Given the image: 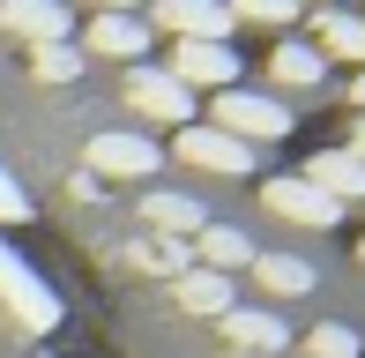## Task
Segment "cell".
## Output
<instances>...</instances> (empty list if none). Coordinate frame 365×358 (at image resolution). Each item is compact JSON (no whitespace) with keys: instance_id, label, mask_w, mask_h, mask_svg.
Masks as SVG:
<instances>
[{"instance_id":"14","label":"cell","mask_w":365,"mask_h":358,"mask_svg":"<svg viewBox=\"0 0 365 358\" xmlns=\"http://www.w3.org/2000/svg\"><path fill=\"white\" fill-rule=\"evenodd\" d=\"M194 262H202V269H217V276H231V269H246V262H254V239H246V232H231V224H202V232H194Z\"/></svg>"},{"instance_id":"27","label":"cell","mask_w":365,"mask_h":358,"mask_svg":"<svg viewBox=\"0 0 365 358\" xmlns=\"http://www.w3.org/2000/svg\"><path fill=\"white\" fill-rule=\"evenodd\" d=\"M358 262H365V239H358Z\"/></svg>"},{"instance_id":"15","label":"cell","mask_w":365,"mask_h":358,"mask_svg":"<svg viewBox=\"0 0 365 358\" xmlns=\"http://www.w3.org/2000/svg\"><path fill=\"white\" fill-rule=\"evenodd\" d=\"M254 284L269 291V299H306L313 291V262H298V254H254Z\"/></svg>"},{"instance_id":"12","label":"cell","mask_w":365,"mask_h":358,"mask_svg":"<svg viewBox=\"0 0 365 358\" xmlns=\"http://www.w3.org/2000/svg\"><path fill=\"white\" fill-rule=\"evenodd\" d=\"M82 45L105 53V60H142V53H149V23H142V15H97Z\"/></svg>"},{"instance_id":"23","label":"cell","mask_w":365,"mask_h":358,"mask_svg":"<svg viewBox=\"0 0 365 358\" xmlns=\"http://www.w3.org/2000/svg\"><path fill=\"white\" fill-rule=\"evenodd\" d=\"M0 224H30V194L15 187L8 172H0Z\"/></svg>"},{"instance_id":"26","label":"cell","mask_w":365,"mask_h":358,"mask_svg":"<svg viewBox=\"0 0 365 358\" xmlns=\"http://www.w3.org/2000/svg\"><path fill=\"white\" fill-rule=\"evenodd\" d=\"M351 105H365V68H358V83H351Z\"/></svg>"},{"instance_id":"11","label":"cell","mask_w":365,"mask_h":358,"mask_svg":"<svg viewBox=\"0 0 365 358\" xmlns=\"http://www.w3.org/2000/svg\"><path fill=\"white\" fill-rule=\"evenodd\" d=\"M172 299H179V314L217 321V314H231V276H217V269H187V276H172Z\"/></svg>"},{"instance_id":"19","label":"cell","mask_w":365,"mask_h":358,"mask_svg":"<svg viewBox=\"0 0 365 358\" xmlns=\"http://www.w3.org/2000/svg\"><path fill=\"white\" fill-rule=\"evenodd\" d=\"M313 30H321V60H358V68H365V23H358V15L321 8V23H313Z\"/></svg>"},{"instance_id":"10","label":"cell","mask_w":365,"mask_h":358,"mask_svg":"<svg viewBox=\"0 0 365 358\" xmlns=\"http://www.w3.org/2000/svg\"><path fill=\"white\" fill-rule=\"evenodd\" d=\"M157 23L179 30V38H231L224 0H157Z\"/></svg>"},{"instance_id":"7","label":"cell","mask_w":365,"mask_h":358,"mask_svg":"<svg viewBox=\"0 0 365 358\" xmlns=\"http://www.w3.org/2000/svg\"><path fill=\"white\" fill-rule=\"evenodd\" d=\"M261 202H269L284 224H336V217H343V202H328V194L313 187V179H298V172L261 179Z\"/></svg>"},{"instance_id":"6","label":"cell","mask_w":365,"mask_h":358,"mask_svg":"<svg viewBox=\"0 0 365 358\" xmlns=\"http://www.w3.org/2000/svg\"><path fill=\"white\" fill-rule=\"evenodd\" d=\"M127 105H135L142 120H179V127H194V90L172 83L164 68H149V60L127 68Z\"/></svg>"},{"instance_id":"3","label":"cell","mask_w":365,"mask_h":358,"mask_svg":"<svg viewBox=\"0 0 365 358\" xmlns=\"http://www.w3.org/2000/svg\"><path fill=\"white\" fill-rule=\"evenodd\" d=\"M157 142L135 135V127H105V135H90V179H157Z\"/></svg>"},{"instance_id":"20","label":"cell","mask_w":365,"mask_h":358,"mask_svg":"<svg viewBox=\"0 0 365 358\" xmlns=\"http://www.w3.org/2000/svg\"><path fill=\"white\" fill-rule=\"evenodd\" d=\"M30 75L38 83H75L82 60H75V45H30Z\"/></svg>"},{"instance_id":"22","label":"cell","mask_w":365,"mask_h":358,"mask_svg":"<svg viewBox=\"0 0 365 358\" xmlns=\"http://www.w3.org/2000/svg\"><path fill=\"white\" fill-rule=\"evenodd\" d=\"M224 15H231V23H276V30H284L298 15V0H231Z\"/></svg>"},{"instance_id":"9","label":"cell","mask_w":365,"mask_h":358,"mask_svg":"<svg viewBox=\"0 0 365 358\" xmlns=\"http://www.w3.org/2000/svg\"><path fill=\"white\" fill-rule=\"evenodd\" d=\"M142 224L157 239H194L209 224V209L194 202V194H172V187H157V194H142Z\"/></svg>"},{"instance_id":"2","label":"cell","mask_w":365,"mask_h":358,"mask_svg":"<svg viewBox=\"0 0 365 358\" xmlns=\"http://www.w3.org/2000/svg\"><path fill=\"white\" fill-rule=\"evenodd\" d=\"M209 127H224V135H239L254 150V142H284L291 135V112L276 97H254V90H217V120Z\"/></svg>"},{"instance_id":"8","label":"cell","mask_w":365,"mask_h":358,"mask_svg":"<svg viewBox=\"0 0 365 358\" xmlns=\"http://www.w3.org/2000/svg\"><path fill=\"white\" fill-rule=\"evenodd\" d=\"M0 23L23 45H68L75 15H68V0H0Z\"/></svg>"},{"instance_id":"17","label":"cell","mask_w":365,"mask_h":358,"mask_svg":"<svg viewBox=\"0 0 365 358\" xmlns=\"http://www.w3.org/2000/svg\"><path fill=\"white\" fill-rule=\"evenodd\" d=\"M127 262H135L142 276H187L194 269V239H127Z\"/></svg>"},{"instance_id":"28","label":"cell","mask_w":365,"mask_h":358,"mask_svg":"<svg viewBox=\"0 0 365 358\" xmlns=\"http://www.w3.org/2000/svg\"><path fill=\"white\" fill-rule=\"evenodd\" d=\"M298 8H306V0H298ZM321 8H328V0H321Z\"/></svg>"},{"instance_id":"24","label":"cell","mask_w":365,"mask_h":358,"mask_svg":"<svg viewBox=\"0 0 365 358\" xmlns=\"http://www.w3.org/2000/svg\"><path fill=\"white\" fill-rule=\"evenodd\" d=\"M351 157L365 165V120H351Z\"/></svg>"},{"instance_id":"21","label":"cell","mask_w":365,"mask_h":358,"mask_svg":"<svg viewBox=\"0 0 365 358\" xmlns=\"http://www.w3.org/2000/svg\"><path fill=\"white\" fill-rule=\"evenodd\" d=\"M313 358H358V329H343V321H321V329L306 336Z\"/></svg>"},{"instance_id":"4","label":"cell","mask_w":365,"mask_h":358,"mask_svg":"<svg viewBox=\"0 0 365 358\" xmlns=\"http://www.w3.org/2000/svg\"><path fill=\"white\" fill-rule=\"evenodd\" d=\"M164 75L172 83H202V90H239V53H231L224 38H179V53L164 60Z\"/></svg>"},{"instance_id":"25","label":"cell","mask_w":365,"mask_h":358,"mask_svg":"<svg viewBox=\"0 0 365 358\" xmlns=\"http://www.w3.org/2000/svg\"><path fill=\"white\" fill-rule=\"evenodd\" d=\"M97 8H105V15H127V8H135V0H97Z\"/></svg>"},{"instance_id":"1","label":"cell","mask_w":365,"mask_h":358,"mask_svg":"<svg viewBox=\"0 0 365 358\" xmlns=\"http://www.w3.org/2000/svg\"><path fill=\"white\" fill-rule=\"evenodd\" d=\"M0 299H8V314L23 321L30 336H53V329H60V299H53V284H45V276L30 269L23 254L8 247V239H0Z\"/></svg>"},{"instance_id":"18","label":"cell","mask_w":365,"mask_h":358,"mask_svg":"<svg viewBox=\"0 0 365 358\" xmlns=\"http://www.w3.org/2000/svg\"><path fill=\"white\" fill-rule=\"evenodd\" d=\"M269 75H276V83H291V90H313V83H321V75H328V60H321V45H276V53H269Z\"/></svg>"},{"instance_id":"13","label":"cell","mask_w":365,"mask_h":358,"mask_svg":"<svg viewBox=\"0 0 365 358\" xmlns=\"http://www.w3.org/2000/svg\"><path fill=\"white\" fill-rule=\"evenodd\" d=\"M298 179H313L328 202H358V194H365V165H358L351 150H321V157H313V165L298 172Z\"/></svg>"},{"instance_id":"5","label":"cell","mask_w":365,"mask_h":358,"mask_svg":"<svg viewBox=\"0 0 365 358\" xmlns=\"http://www.w3.org/2000/svg\"><path fill=\"white\" fill-rule=\"evenodd\" d=\"M179 165H194V172H224V179H246V172H254V150H246L239 135H224V127L194 120V127H179Z\"/></svg>"},{"instance_id":"16","label":"cell","mask_w":365,"mask_h":358,"mask_svg":"<svg viewBox=\"0 0 365 358\" xmlns=\"http://www.w3.org/2000/svg\"><path fill=\"white\" fill-rule=\"evenodd\" d=\"M217 321H224V336H231L239 351H284V344H291L284 321H276V314H254V306H231V314H217Z\"/></svg>"}]
</instances>
